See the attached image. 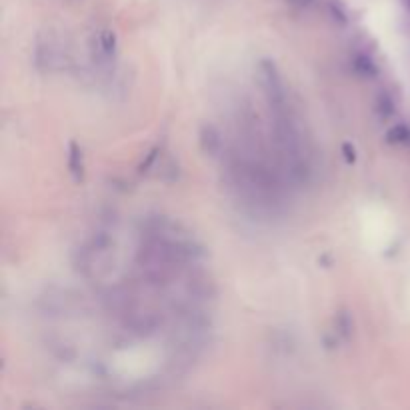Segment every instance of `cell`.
Wrapping results in <instances>:
<instances>
[{
	"mask_svg": "<svg viewBox=\"0 0 410 410\" xmlns=\"http://www.w3.org/2000/svg\"><path fill=\"white\" fill-rule=\"evenodd\" d=\"M259 73H261V84L268 96V102L272 104V109H282L286 102V93H284V84H282L277 64L270 58H262L259 64Z\"/></svg>",
	"mask_w": 410,
	"mask_h": 410,
	"instance_id": "obj_1",
	"label": "cell"
},
{
	"mask_svg": "<svg viewBox=\"0 0 410 410\" xmlns=\"http://www.w3.org/2000/svg\"><path fill=\"white\" fill-rule=\"evenodd\" d=\"M198 145H201V150L205 152L206 156H216L221 152V147H223V136L218 129L214 124H203L201 131H198Z\"/></svg>",
	"mask_w": 410,
	"mask_h": 410,
	"instance_id": "obj_2",
	"label": "cell"
},
{
	"mask_svg": "<svg viewBox=\"0 0 410 410\" xmlns=\"http://www.w3.org/2000/svg\"><path fill=\"white\" fill-rule=\"evenodd\" d=\"M96 48H98V60H114L116 56V48H118V38H116V32L111 30V28H104L98 32L96 37Z\"/></svg>",
	"mask_w": 410,
	"mask_h": 410,
	"instance_id": "obj_3",
	"label": "cell"
},
{
	"mask_svg": "<svg viewBox=\"0 0 410 410\" xmlns=\"http://www.w3.org/2000/svg\"><path fill=\"white\" fill-rule=\"evenodd\" d=\"M68 172L75 183H82L84 178V158H82V149L78 147L76 140H71L68 145Z\"/></svg>",
	"mask_w": 410,
	"mask_h": 410,
	"instance_id": "obj_4",
	"label": "cell"
},
{
	"mask_svg": "<svg viewBox=\"0 0 410 410\" xmlns=\"http://www.w3.org/2000/svg\"><path fill=\"white\" fill-rule=\"evenodd\" d=\"M353 71L360 78H374L378 75V66L374 64L371 55H366V53H358L353 56Z\"/></svg>",
	"mask_w": 410,
	"mask_h": 410,
	"instance_id": "obj_5",
	"label": "cell"
},
{
	"mask_svg": "<svg viewBox=\"0 0 410 410\" xmlns=\"http://www.w3.org/2000/svg\"><path fill=\"white\" fill-rule=\"evenodd\" d=\"M374 111H376V114H378L382 120L391 118L392 114H394V111H396V102H394L391 93H386V91L378 93L376 100H374Z\"/></svg>",
	"mask_w": 410,
	"mask_h": 410,
	"instance_id": "obj_6",
	"label": "cell"
},
{
	"mask_svg": "<svg viewBox=\"0 0 410 410\" xmlns=\"http://www.w3.org/2000/svg\"><path fill=\"white\" fill-rule=\"evenodd\" d=\"M335 326H336V335L340 336L342 340H348V338L353 336L355 322H353V317H351L346 310H340L335 318Z\"/></svg>",
	"mask_w": 410,
	"mask_h": 410,
	"instance_id": "obj_7",
	"label": "cell"
},
{
	"mask_svg": "<svg viewBox=\"0 0 410 410\" xmlns=\"http://www.w3.org/2000/svg\"><path fill=\"white\" fill-rule=\"evenodd\" d=\"M386 142L391 145H410V129L407 124H394L386 131Z\"/></svg>",
	"mask_w": 410,
	"mask_h": 410,
	"instance_id": "obj_8",
	"label": "cell"
},
{
	"mask_svg": "<svg viewBox=\"0 0 410 410\" xmlns=\"http://www.w3.org/2000/svg\"><path fill=\"white\" fill-rule=\"evenodd\" d=\"M328 12L335 20L338 26H346L348 24V12H346V6L340 2V0H328Z\"/></svg>",
	"mask_w": 410,
	"mask_h": 410,
	"instance_id": "obj_9",
	"label": "cell"
},
{
	"mask_svg": "<svg viewBox=\"0 0 410 410\" xmlns=\"http://www.w3.org/2000/svg\"><path fill=\"white\" fill-rule=\"evenodd\" d=\"M158 154H160V147H154V149L150 150L149 154H147V158H145V160L140 162V167H138V172H140V174H145V172H149L150 167H152V165L156 162V158H158Z\"/></svg>",
	"mask_w": 410,
	"mask_h": 410,
	"instance_id": "obj_10",
	"label": "cell"
},
{
	"mask_svg": "<svg viewBox=\"0 0 410 410\" xmlns=\"http://www.w3.org/2000/svg\"><path fill=\"white\" fill-rule=\"evenodd\" d=\"M342 154H344V160H346L348 165H355L356 150H355V147L351 145V142H344V145H342Z\"/></svg>",
	"mask_w": 410,
	"mask_h": 410,
	"instance_id": "obj_11",
	"label": "cell"
},
{
	"mask_svg": "<svg viewBox=\"0 0 410 410\" xmlns=\"http://www.w3.org/2000/svg\"><path fill=\"white\" fill-rule=\"evenodd\" d=\"M292 2H295V4H299L300 8H304V6H308L313 0H292Z\"/></svg>",
	"mask_w": 410,
	"mask_h": 410,
	"instance_id": "obj_12",
	"label": "cell"
},
{
	"mask_svg": "<svg viewBox=\"0 0 410 410\" xmlns=\"http://www.w3.org/2000/svg\"><path fill=\"white\" fill-rule=\"evenodd\" d=\"M407 2H409V6H410V0H407Z\"/></svg>",
	"mask_w": 410,
	"mask_h": 410,
	"instance_id": "obj_13",
	"label": "cell"
}]
</instances>
